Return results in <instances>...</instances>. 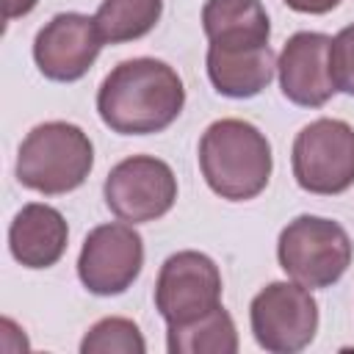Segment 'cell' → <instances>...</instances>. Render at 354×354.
I'll return each mask as SVG.
<instances>
[{
  "label": "cell",
  "mask_w": 354,
  "mask_h": 354,
  "mask_svg": "<svg viewBox=\"0 0 354 354\" xmlns=\"http://www.w3.org/2000/svg\"><path fill=\"white\" fill-rule=\"evenodd\" d=\"M202 28L213 47H263L271 36L260 0H207L202 6Z\"/></svg>",
  "instance_id": "cell-14"
},
{
  "label": "cell",
  "mask_w": 354,
  "mask_h": 354,
  "mask_svg": "<svg viewBox=\"0 0 354 354\" xmlns=\"http://www.w3.org/2000/svg\"><path fill=\"white\" fill-rule=\"evenodd\" d=\"M69 227L53 205L30 202L14 216L8 227V249L25 268H50L66 252Z\"/></svg>",
  "instance_id": "cell-12"
},
{
  "label": "cell",
  "mask_w": 354,
  "mask_h": 354,
  "mask_svg": "<svg viewBox=\"0 0 354 354\" xmlns=\"http://www.w3.org/2000/svg\"><path fill=\"white\" fill-rule=\"evenodd\" d=\"M166 348L171 354H235L238 329L232 315L218 304L188 324L166 326Z\"/></svg>",
  "instance_id": "cell-15"
},
{
  "label": "cell",
  "mask_w": 354,
  "mask_h": 354,
  "mask_svg": "<svg viewBox=\"0 0 354 354\" xmlns=\"http://www.w3.org/2000/svg\"><path fill=\"white\" fill-rule=\"evenodd\" d=\"M329 44L332 36L318 30H299L285 41L277 58V75L282 94L293 105L321 108L337 91L329 72Z\"/></svg>",
  "instance_id": "cell-11"
},
{
  "label": "cell",
  "mask_w": 354,
  "mask_h": 354,
  "mask_svg": "<svg viewBox=\"0 0 354 354\" xmlns=\"http://www.w3.org/2000/svg\"><path fill=\"white\" fill-rule=\"evenodd\" d=\"M144 241L127 221L94 227L77 257V277L94 296H119L141 274Z\"/></svg>",
  "instance_id": "cell-9"
},
{
  "label": "cell",
  "mask_w": 354,
  "mask_h": 354,
  "mask_svg": "<svg viewBox=\"0 0 354 354\" xmlns=\"http://www.w3.org/2000/svg\"><path fill=\"white\" fill-rule=\"evenodd\" d=\"M94 166L91 138L72 122L36 124L19 144L17 180L44 196L80 188Z\"/></svg>",
  "instance_id": "cell-3"
},
{
  "label": "cell",
  "mask_w": 354,
  "mask_h": 354,
  "mask_svg": "<svg viewBox=\"0 0 354 354\" xmlns=\"http://www.w3.org/2000/svg\"><path fill=\"white\" fill-rule=\"evenodd\" d=\"M285 6L299 14H326L335 6H340V0H285Z\"/></svg>",
  "instance_id": "cell-19"
},
{
  "label": "cell",
  "mask_w": 354,
  "mask_h": 354,
  "mask_svg": "<svg viewBox=\"0 0 354 354\" xmlns=\"http://www.w3.org/2000/svg\"><path fill=\"white\" fill-rule=\"evenodd\" d=\"M185 105L183 77L158 58H127L116 64L100 91L97 113L119 136H149L166 130Z\"/></svg>",
  "instance_id": "cell-1"
},
{
  "label": "cell",
  "mask_w": 354,
  "mask_h": 354,
  "mask_svg": "<svg viewBox=\"0 0 354 354\" xmlns=\"http://www.w3.org/2000/svg\"><path fill=\"white\" fill-rule=\"evenodd\" d=\"M329 72L337 91L354 97V22L346 25L329 44Z\"/></svg>",
  "instance_id": "cell-18"
},
{
  "label": "cell",
  "mask_w": 354,
  "mask_h": 354,
  "mask_svg": "<svg viewBox=\"0 0 354 354\" xmlns=\"http://www.w3.org/2000/svg\"><path fill=\"white\" fill-rule=\"evenodd\" d=\"M199 169L207 188L221 199H254L271 180V144L252 122L218 119L199 138Z\"/></svg>",
  "instance_id": "cell-2"
},
{
  "label": "cell",
  "mask_w": 354,
  "mask_h": 354,
  "mask_svg": "<svg viewBox=\"0 0 354 354\" xmlns=\"http://www.w3.org/2000/svg\"><path fill=\"white\" fill-rule=\"evenodd\" d=\"M252 335L271 354L307 348L318 329V304L299 282H268L249 304Z\"/></svg>",
  "instance_id": "cell-6"
},
{
  "label": "cell",
  "mask_w": 354,
  "mask_h": 354,
  "mask_svg": "<svg viewBox=\"0 0 354 354\" xmlns=\"http://www.w3.org/2000/svg\"><path fill=\"white\" fill-rule=\"evenodd\" d=\"M94 17L64 11L55 14L33 39V61L39 72L55 83L80 80L102 50Z\"/></svg>",
  "instance_id": "cell-10"
},
{
  "label": "cell",
  "mask_w": 354,
  "mask_h": 354,
  "mask_svg": "<svg viewBox=\"0 0 354 354\" xmlns=\"http://www.w3.org/2000/svg\"><path fill=\"white\" fill-rule=\"evenodd\" d=\"M163 14V0H102L94 25L105 44H124L147 36Z\"/></svg>",
  "instance_id": "cell-16"
},
{
  "label": "cell",
  "mask_w": 354,
  "mask_h": 354,
  "mask_svg": "<svg viewBox=\"0 0 354 354\" xmlns=\"http://www.w3.org/2000/svg\"><path fill=\"white\" fill-rule=\"evenodd\" d=\"M102 194L119 221L147 224L174 207L177 177L171 166L155 155H130L108 171Z\"/></svg>",
  "instance_id": "cell-7"
},
{
  "label": "cell",
  "mask_w": 354,
  "mask_h": 354,
  "mask_svg": "<svg viewBox=\"0 0 354 354\" xmlns=\"http://www.w3.org/2000/svg\"><path fill=\"white\" fill-rule=\"evenodd\" d=\"M207 77L213 88L232 100L260 94L277 72V55L271 44L263 47H213L207 44Z\"/></svg>",
  "instance_id": "cell-13"
},
{
  "label": "cell",
  "mask_w": 354,
  "mask_h": 354,
  "mask_svg": "<svg viewBox=\"0 0 354 354\" xmlns=\"http://www.w3.org/2000/svg\"><path fill=\"white\" fill-rule=\"evenodd\" d=\"M290 166L307 194L335 196L348 191L354 185V127L329 116L304 124L293 138Z\"/></svg>",
  "instance_id": "cell-5"
},
{
  "label": "cell",
  "mask_w": 354,
  "mask_h": 354,
  "mask_svg": "<svg viewBox=\"0 0 354 354\" xmlns=\"http://www.w3.org/2000/svg\"><path fill=\"white\" fill-rule=\"evenodd\" d=\"M348 232L324 216H296L279 232L277 260L279 268L299 285L315 290L335 285L351 266Z\"/></svg>",
  "instance_id": "cell-4"
},
{
  "label": "cell",
  "mask_w": 354,
  "mask_h": 354,
  "mask_svg": "<svg viewBox=\"0 0 354 354\" xmlns=\"http://www.w3.org/2000/svg\"><path fill=\"white\" fill-rule=\"evenodd\" d=\"M39 0H3V14H6V22L17 19V17H25L36 8Z\"/></svg>",
  "instance_id": "cell-20"
},
{
  "label": "cell",
  "mask_w": 354,
  "mask_h": 354,
  "mask_svg": "<svg viewBox=\"0 0 354 354\" xmlns=\"http://www.w3.org/2000/svg\"><path fill=\"white\" fill-rule=\"evenodd\" d=\"M218 266L194 249L174 252L163 260L155 279V310L166 326L188 324L221 304Z\"/></svg>",
  "instance_id": "cell-8"
},
{
  "label": "cell",
  "mask_w": 354,
  "mask_h": 354,
  "mask_svg": "<svg viewBox=\"0 0 354 354\" xmlns=\"http://www.w3.org/2000/svg\"><path fill=\"white\" fill-rule=\"evenodd\" d=\"M80 351L83 354H144L147 340L136 321L122 315H108L83 335Z\"/></svg>",
  "instance_id": "cell-17"
}]
</instances>
